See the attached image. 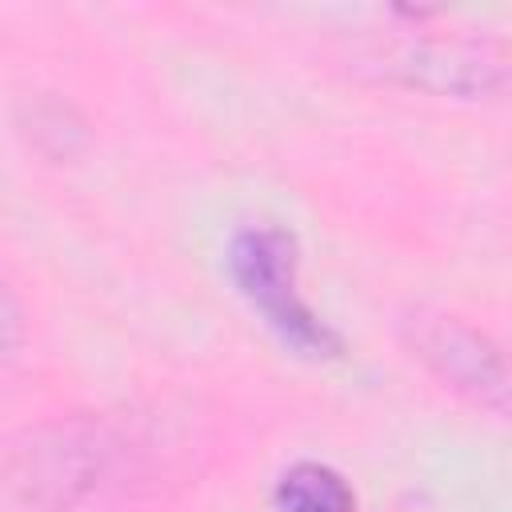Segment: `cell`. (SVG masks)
<instances>
[{
  "mask_svg": "<svg viewBox=\"0 0 512 512\" xmlns=\"http://www.w3.org/2000/svg\"><path fill=\"white\" fill-rule=\"evenodd\" d=\"M120 448V436L92 416L20 432L0 452V512H72L112 480Z\"/></svg>",
  "mask_w": 512,
  "mask_h": 512,
  "instance_id": "1",
  "label": "cell"
},
{
  "mask_svg": "<svg viewBox=\"0 0 512 512\" xmlns=\"http://www.w3.org/2000/svg\"><path fill=\"white\" fill-rule=\"evenodd\" d=\"M228 272L264 324L304 356H332V328L296 292V240L272 224H248L228 244Z\"/></svg>",
  "mask_w": 512,
  "mask_h": 512,
  "instance_id": "2",
  "label": "cell"
},
{
  "mask_svg": "<svg viewBox=\"0 0 512 512\" xmlns=\"http://www.w3.org/2000/svg\"><path fill=\"white\" fill-rule=\"evenodd\" d=\"M400 328L412 356L436 380L496 416L508 412V368L500 348L480 328L440 308H412Z\"/></svg>",
  "mask_w": 512,
  "mask_h": 512,
  "instance_id": "3",
  "label": "cell"
},
{
  "mask_svg": "<svg viewBox=\"0 0 512 512\" xmlns=\"http://www.w3.org/2000/svg\"><path fill=\"white\" fill-rule=\"evenodd\" d=\"M380 72L436 92V96H488L504 88L508 64L492 44H460V40H400L384 48Z\"/></svg>",
  "mask_w": 512,
  "mask_h": 512,
  "instance_id": "4",
  "label": "cell"
},
{
  "mask_svg": "<svg viewBox=\"0 0 512 512\" xmlns=\"http://www.w3.org/2000/svg\"><path fill=\"white\" fill-rule=\"evenodd\" d=\"M280 512H352L348 484L324 464H296L276 484Z\"/></svg>",
  "mask_w": 512,
  "mask_h": 512,
  "instance_id": "5",
  "label": "cell"
},
{
  "mask_svg": "<svg viewBox=\"0 0 512 512\" xmlns=\"http://www.w3.org/2000/svg\"><path fill=\"white\" fill-rule=\"evenodd\" d=\"M16 344H20V312H16V300L0 276V356L16 352Z\"/></svg>",
  "mask_w": 512,
  "mask_h": 512,
  "instance_id": "6",
  "label": "cell"
}]
</instances>
